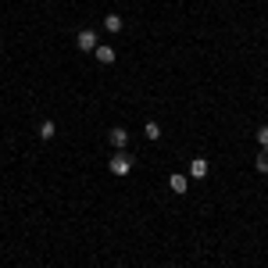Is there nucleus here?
I'll list each match as a JSON object with an SVG mask.
<instances>
[{
    "label": "nucleus",
    "instance_id": "nucleus-3",
    "mask_svg": "<svg viewBox=\"0 0 268 268\" xmlns=\"http://www.w3.org/2000/svg\"><path fill=\"white\" fill-rule=\"evenodd\" d=\"M111 147H115V150H126V143H129V133H126V129H111Z\"/></svg>",
    "mask_w": 268,
    "mask_h": 268
},
{
    "label": "nucleus",
    "instance_id": "nucleus-7",
    "mask_svg": "<svg viewBox=\"0 0 268 268\" xmlns=\"http://www.w3.org/2000/svg\"><path fill=\"white\" fill-rule=\"evenodd\" d=\"M104 29H108V32H122V14H115V11H111V14L104 18Z\"/></svg>",
    "mask_w": 268,
    "mask_h": 268
},
{
    "label": "nucleus",
    "instance_id": "nucleus-8",
    "mask_svg": "<svg viewBox=\"0 0 268 268\" xmlns=\"http://www.w3.org/2000/svg\"><path fill=\"white\" fill-rule=\"evenodd\" d=\"M54 133H58L54 122H43V126H40V139H54Z\"/></svg>",
    "mask_w": 268,
    "mask_h": 268
},
{
    "label": "nucleus",
    "instance_id": "nucleus-10",
    "mask_svg": "<svg viewBox=\"0 0 268 268\" xmlns=\"http://www.w3.org/2000/svg\"><path fill=\"white\" fill-rule=\"evenodd\" d=\"M143 133L150 136V139H161V126H157V122H147V129H143Z\"/></svg>",
    "mask_w": 268,
    "mask_h": 268
},
{
    "label": "nucleus",
    "instance_id": "nucleus-5",
    "mask_svg": "<svg viewBox=\"0 0 268 268\" xmlns=\"http://www.w3.org/2000/svg\"><path fill=\"white\" fill-rule=\"evenodd\" d=\"M93 54H97V61H100V65H115V47H97Z\"/></svg>",
    "mask_w": 268,
    "mask_h": 268
},
{
    "label": "nucleus",
    "instance_id": "nucleus-6",
    "mask_svg": "<svg viewBox=\"0 0 268 268\" xmlns=\"http://www.w3.org/2000/svg\"><path fill=\"white\" fill-rule=\"evenodd\" d=\"M168 186H172V190H175V193H186V190H190V179H186V175H179V172H175V175H172V179H168Z\"/></svg>",
    "mask_w": 268,
    "mask_h": 268
},
{
    "label": "nucleus",
    "instance_id": "nucleus-9",
    "mask_svg": "<svg viewBox=\"0 0 268 268\" xmlns=\"http://www.w3.org/2000/svg\"><path fill=\"white\" fill-rule=\"evenodd\" d=\"M254 168H258L261 175H268V150H261V154H258V161H254Z\"/></svg>",
    "mask_w": 268,
    "mask_h": 268
},
{
    "label": "nucleus",
    "instance_id": "nucleus-1",
    "mask_svg": "<svg viewBox=\"0 0 268 268\" xmlns=\"http://www.w3.org/2000/svg\"><path fill=\"white\" fill-rule=\"evenodd\" d=\"M111 172H115V175H129V172H133V157H129L126 150H118V154L111 157Z\"/></svg>",
    "mask_w": 268,
    "mask_h": 268
},
{
    "label": "nucleus",
    "instance_id": "nucleus-11",
    "mask_svg": "<svg viewBox=\"0 0 268 268\" xmlns=\"http://www.w3.org/2000/svg\"><path fill=\"white\" fill-rule=\"evenodd\" d=\"M258 143L268 150V126H261V129H258Z\"/></svg>",
    "mask_w": 268,
    "mask_h": 268
},
{
    "label": "nucleus",
    "instance_id": "nucleus-2",
    "mask_svg": "<svg viewBox=\"0 0 268 268\" xmlns=\"http://www.w3.org/2000/svg\"><path fill=\"white\" fill-rule=\"evenodd\" d=\"M75 43H79V50H97V32L93 29H82L75 36Z\"/></svg>",
    "mask_w": 268,
    "mask_h": 268
},
{
    "label": "nucleus",
    "instance_id": "nucleus-4",
    "mask_svg": "<svg viewBox=\"0 0 268 268\" xmlns=\"http://www.w3.org/2000/svg\"><path fill=\"white\" fill-rule=\"evenodd\" d=\"M190 175H193V179H204V175H207V161H204V157H193V161H190Z\"/></svg>",
    "mask_w": 268,
    "mask_h": 268
}]
</instances>
